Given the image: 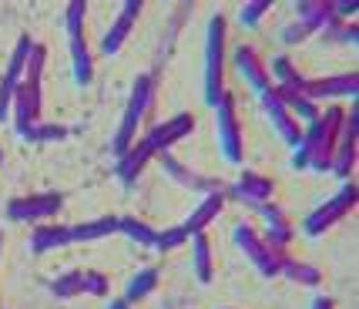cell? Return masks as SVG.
<instances>
[{
    "label": "cell",
    "instance_id": "obj_1",
    "mask_svg": "<svg viewBox=\"0 0 359 309\" xmlns=\"http://www.w3.org/2000/svg\"><path fill=\"white\" fill-rule=\"evenodd\" d=\"M346 121V111L339 105H332L329 111H319V118L313 124H306L302 141L292 148V169L296 171H329L336 141H339V128Z\"/></svg>",
    "mask_w": 359,
    "mask_h": 309
},
{
    "label": "cell",
    "instance_id": "obj_2",
    "mask_svg": "<svg viewBox=\"0 0 359 309\" xmlns=\"http://www.w3.org/2000/svg\"><path fill=\"white\" fill-rule=\"evenodd\" d=\"M155 91H158L155 77H148V74L135 77V84H131V98H128V108H125V114H121V124H118L114 138H111V154H114V158H121V154L135 145V135H138L144 114H148L151 105H155Z\"/></svg>",
    "mask_w": 359,
    "mask_h": 309
},
{
    "label": "cell",
    "instance_id": "obj_3",
    "mask_svg": "<svg viewBox=\"0 0 359 309\" xmlns=\"http://www.w3.org/2000/svg\"><path fill=\"white\" fill-rule=\"evenodd\" d=\"M225 94V17L215 14L205 31V105L215 111Z\"/></svg>",
    "mask_w": 359,
    "mask_h": 309
},
{
    "label": "cell",
    "instance_id": "obj_4",
    "mask_svg": "<svg viewBox=\"0 0 359 309\" xmlns=\"http://www.w3.org/2000/svg\"><path fill=\"white\" fill-rule=\"evenodd\" d=\"M232 239H235V246L242 249V256L255 265V272H259L262 279H276L282 272V259H285V252L276 249V246H269L266 239L252 229L249 222H235Z\"/></svg>",
    "mask_w": 359,
    "mask_h": 309
},
{
    "label": "cell",
    "instance_id": "obj_5",
    "mask_svg": "<svg viewBox=\"0 0 359 309\" xmlns=\"http://www.w3.org/2000/svg\"><path fill=\"white\" fill-rule=\"evenodd\" d=\"M215 124H219V148L225 154V162L242 165L245 158V138H242V121H238V105H235V94L225 91L215 108Z\"/></svg>",
    "mask_w": 359,
    "mask_h": 309
},
{
    "label": "cell",
    "instance_id": "obj_6",
    "mask_svg": "<svg viewBox=\"0 0 359 309\" xmlns=\"http://www.w3.org/2000/svg\"><path fill=\"white\" fill-rule=\"evenodd\" d=\"M356 205V185L353 182H343V188L332 195V199L326 202V205H319L316 212H309L306 216V222H302V232L309 235V239H319L323 232H329L336 222H343L346 216H349V209Z\"/></svg>",
    "mask_w": 359,
    "mask_h": 309
},
{
    "label": "cell",
    "instance_id": "obj_7",
    "mask_svg": "<svg viewBox=\"0 0 359 309\" xmlns=\"http://www.w3.org/2000/svg\"><path fill=\"white\" fill-rule=\"evenodd\" d=\"M64 209L61 192H41V195H20L4 205V212L11 222H47Z\"/></svg>",
    "mask_w": 359,
    "mask_h": 309
},
{
    "label": "cell",
    "instance_id": "obj_8",
    "mask_svg": "<svg viewBox=\"0 0 359 309\" xmlns=\"http://www.w3.org/2000/svg\"><path fill=\"white\" fill-rule=\"evenodd\" d=\"M41 118V81H20L14 91V128L17 138H31Z\"/></svg>",
    "mask_w": 359,
    "mask_h": 309
},
{
    "label": "cell",
    "instance_id": "obj_9",
    "mask_svg": "<svg viewBox=\"0 0 359 309\" xmlns=\"http://www.w3.org/2000/svg\"><path fill=\"white\" fill-rule=\"evenodd\" d=\"M155 158L161 162L165 175H168V178H172L178 188L198 192V195H212V192H222V182H219V178H208V175H202V171L188 169L185 162H178L172 152H161V154H155Z\"/></svg>",
    "mask_w": 359,
    "mask_h": 309
},
{
    "label": "cell",
    "instance_id": "obj_10",
    "mask_svg": "<svg viewBox=\"0 0 359 309\" xmlns=\"http://www.w3.org/2000/svg\"><path fill=\"white\" fill-rule=\"evenodd\" d=\"M259 105H262V111L269 114V121H272V128L279 131V138L289 145V148H296L299 141H302V124L289 114V108L279 101V94H276V84H269L266 91L259 94Z\"/></svg>",
    "mask_w": 359,
    "mask_h": 309
},
{
    "label": "cell",
    "instance_id": "obj_11",
    "mask_svg": "<svg viewBox=\"0 0 359 309\" xmlns=\"http://www.w3.org/2000/svg\"><path fill=\"white\" fill-rule=\"evenodd\" d=\"M359 118H356V108L349 111V118L343 121L339 128V141H336V152H332V162H329V171L336 178L349 182L353 171H356V128H359Z\"/></svg>",
    "mask_w": 359,
    "mask_h": 309
},
{
    "label": "cell",
    "instance_id": "obj_12",
    "mask_svg": "<svg viewBox=\"0 0 359 309\" xmlns=\"http://www.w3.org/2000/svg\"><path fill=\"white\" fill-rule=\"evenodd\" d=\"M195 131V118L188 114V111H182V114H175V118H168V121H161L155 124L148 135H144V145L151 148V154H161V152H168L175 141H182L185 135H191Z\"/></svg>",
    "mask_w": 359,
    "mask_h": 309
},
{
    "label": "cell",
    "instance_id": "obj_13",
    "mask_svg": "<svg viewBox=\"0 0 359 309\" xmlns=\"http://www.w3.org/2000/svg\"><path fill=\"white\" fill-rule=\"evenodd\" d=\"M255 216L266 222V242L269 246H276V249H285L289 242H292V235H296V229H292V222H289V216L282 212L276 202L269 199V202H255V205H249Z\"/></svg>",
    "mask_w": 359,
    "mask_h": 309
},
{
    "label": "cell",
    "instance_id": "obj_14",
    "mask_svg": "<svg viewBox=\"0 0 359 309\" xmlns=\"http://www.w3.org/2000/svg\"><path fill=\"white\" fill-rule=\"evenodd\" d=\"M138 14H141V0H128L125 7H121V14L114 17V24L108 27L104 41H101V54H104V58H114V54L121 51V44L128 41V34L135 31Z\"/></svg>",
    "mask_w": 359,
    "mask_h": 309
},
{
    "label": "cell",
    "instance_id": "obj_15",
    "mask_svg": "<svg viewBox=\"0 0 359 309\" xmlns=\"http://www.w3.org/2000/svg\"><path fill=\"white\" fill-rule=\"evenodd\" d=\"M302 94L309 101H323V98H356L359 94V77L356 74H339V77H323V81H306Z\"/></svg>",
    "mask_w": 359,
    "mask_h": 309
},
{
    "label": "cell",
    "instance_id": "obj_16",
    "mask_svg": "<svg viewBox=\"0 0 359 309\" xmlns=\"http://www.w3.org/2000/svg\"><path fill=\"white\" fill-rule=\"evenodd\" d=\"M272 192H276V182L266 178V175H259V171H242V178L229 188V195L238 202H245V205H255V202H269L272 199Z\"/></svg>",
    "mask_w": 359,
    "mask_h": 309
},
{
    "label": "cell",
    "instance_id": "obj_17",
    "mask_svg": "<svg viewBox=\"0 0 359 309\" xmlns=\"http://www.w3.org/2000/svg\"><path fill=\"white\" fill-rule=\"evenodd\" d=\"M222 209H225V188H222V192H212V195H202V202L191 209V216L182 222V225H185V232H188V239L208 229V225L222 216Z\"/></svg>",
    "mask_w": 359,
    "mask_h": 309
},
{
    "label": "cell",
    "instance_id": "obj_18",
    "mask_svg": "<svg viewBox=\"0 0 359 309\" xmlns=\"http://www.w3.org/2000/svg\"><path fill=\"white\" fill-rule=\"evenodd\" d=\"M235 67H238V74L245 77L259 94L272 84V77H269L266 64H262V58H259V51H255V47H249V44L238 47V51H235Z\"/></svg>",
    "mask_w": 359,
    "mask_h": 309
},
{
    "label": "cell",
    "instance_id": "obj_19",
    "mask_svg": "<svg viewBox=\"0 0 359 309\" xmlns=\"http://www.w3.org/2000/svg\"><path fill=\"white\" fill-rule=\"evenodd\" d=\"M151 158H155V154H151V148H148L144 141H135V145H131V148L118 158V165H114L118 182H121L125 188H131V185H135V178L144 171V165H148Z\"/></svg>",
    "mask_w": 359,
    "mask_h": 309
},
{
    "label": "cell",
    "instance_id": "obj_20",
    "mask_svg": "<svg viewBox=\"0 0 359 309\" xmlns=\"http://www.w3.org/2000/svg\"><path fill=\"white\" fill-rule=\"evenodd\" d=\"M302 88H306V84H302ZM302 88H296V84H282V88H276V94H279V101L289 108V114H292L296 121L313 124L316 118H319V105L309 101V98L302 94Z\"/></svg>",
    "mask_w": 359,
    "mask_h": 309
},
{
    "label": "cell",
    "instance_id": "obj_21",
    "mask_svg": "<svg viewBox=\"0 0 359 309\" xmlns=\"http://www.w3.org/2000/svg\"><path fill=\"white\" fill-rule=\"evenodd\" d=\"M296 20L309 24V27L319 34L323 27H329V24L336 20V11H332V4H326V0H299L296 4Z\"/></svg>",
    "mask_w": 359,
    "mask_h": 309
},
{
    "label": "cell",
    "instance_id": "obj_22",
    "mask_svg": "<svg viewBox=\"0 0 359 309\" xmlns=\"http://www.w3.org/2000/svg\"><path fill=\"white\" fill-rule=\"evenodd\" d=\"M71 71H74V84H78V88H88V84H91V77H94V58H91V51H88L84 34L71 37Z\"/></svg>",
    "mask_w": 359,
    "mask_h": 309
},
{
    "label": "cell",
    "instance_id": "obj_23",
    "mask_svg": "<svg viewBox=\"0 0 359 309\" xmlns=\"http://www.w3.org/2000/svg\"><path fill=\"white\" fill-rule=\"evenodd\" d=\"M191 269H195L198 282H212L215 279V259H212V246H208L205 232L191 235Z\"/></svg>",
    "mask_w": 359,
    "mask_h": 309
},
{
    "label": "cell",
    "instance_id": "obj_24",
    "mask_svg": "<svg viewBox=\"0 0 359 309\" xmlns=\"http://www.w3.org/2000/svg\"><path fill=\"white\" fill-rule=\"evenodd\" d=\"M71 246V232L67 225H41L37 232H31V252H54V249Z\"/></svg>",
    "mask_w": 359,
    "mask_h": 309
},
{
    "label": "cell",
    "instance_id": "obj_25",
    "mask_svg": "<svg viewBox=\"0 0 359 309\" xmlns=\"http://www.w3.org/2000/svg\"><path fill=\"white\" fill-rule=\"evenodd\" d=\"M71 232V242H94V239H104L118 232V218L114 216H101L94 222H81V225H67Z\"/></svg>",
    "mask_w": 359,
    "mask_h": 309
},
{
    "label": "cell",
    "instance_id": "obj_26",
    "mask_svg": "<svg viewBox=\"0 0 359 309\" xmlns=\"http://www.w3.org/2000/svg\"><path fill=\"white\" fill-rule=\"evenodd\" d=\"M50 296L54 299H74V296L88 293V269H71V272H64V276L50 279Z\"/></svg>",
    "mask_w": 359,
    "mask_h": 309
},
{
    "label": "cell",
    "instance_id": "obj_27",
    "mask_svg": "<svg viewBox=\"0 0 359 309\" xmlns=\"http://www.w3.org/2000/svg\"><path fill=\"white\" fill-rule=\"evenodd\" d=\"M34 54V41L24 34L20 41H17L14 54H11V61H7V71H4V84H11V88H17L20 81H24V71H27V61H31Z\"/></svg>",
    "mask_w": 359,
    "mask_h": 309
},
{
    "label": "cell",
    "instance_id": "obj_28",
    "mask_svg": "<svg viewBox=\"0 0 359 309\" xmlns=\"http://www.w3.org/2000/svg\"><path fill=\"white\" fill-rule=\"evenodd\" d=\"M158 282H161V269H158V265H144L141 272L131 276V282H128V289H125V299L135 306V303H141L144 296L155 293Z\"/></svg>",
    "mask_w": 359,
    "mask_h": 309
},
{
    "label": "cell",
    "instance_id": "obj_29",
    "mask_svg": "<svg viewBox=\"0 0 359 309\" xmlns=\"http://www.w3.org/2000/svg\"><path fill=\"white\" fill-rule=\"evenodd\" d=\"M118 232H121V235H128L131 242L144 246V249H155V242H158V229H155V225H148L144 218H135V216H121V218H118Z\"/></svg>",
    "mask_w": 359,
    "mask_h": 309
},
{
    "label": "cell",
    "instance_id": "obj_30",
    "mask_svg": "<svg viewBox=\"0 0 359 309\" xmlns=\"http://www.w3.org/2000/svg\"><path fill=\"white\" fill-rule=\"evenodd\" d=\"M279 276H285V279H292L296 286H309V289H316L319 282H323V272L316 269V265H309V263H302V259H282V272Z\"/></svg>",
    "mask_w": 359,
    "mask_h": 309
},
{
    "label": "cell",
    "instance_id": "obj_31",
    "mask_svg": "<svg viewBox=\"0 0 359 309\" xmlns=\"http://www.w3.org/2000/svg\"><path fill=\"white\" fill-rule=\"evenodd\" d=\"M266 71H269V77H276V81H279L276 88H282V84H296V88H302V84H306V77L299 74V67L289 61L285 54H282V58H272V64H269Z\"/></svg>",
    "mask_w": 359,
    "mask_h": 309
},
{
    "label": "cell",
    "instance_id": "obj_32",
    "mask_svg": "<svg viewBox=\"0 0 359 309\" xmlns=\"http://www.w3.org/2000/svg\"><path fill=\"white\" fill-rule=\"evenodd\" d=\"M319 37H323V44H356V37H359V31H356V24H346V20H332L329 27H323L319 31Z\"/></svg>",
    "mask_w": 359,
    "mask_h": 309
},
{
    "label": "cell",
    "instance_id": "obj_33",
    "mask_svg": "<svg viewBox=\"0 0 359 309\" xmlns=\"http://www.w3.org/2000/svg\"><path fill=\"white\" fill-rule=\"evenodd\" d=\"M272 11V0H249V4H242L238 7V24L252 31V27H259L262 24V17Z\"/></svg>",
    "mask_w": 359,
    "mask_h": 309
},
{
    "label": "cell",
    "instance_id": "obj_34",
    "mask_svg": "<svg viewBox=\"0 0 359 309\" xmlns=\"http://www.w3.org/2000/svg\"><path fill=\"white\" fill-rule=\"evenodd\" d=\"M84 14H88V4H84V0H74V4H67V14H64V27H67V37H78V34H84Z\"/></svg>",
    "mask_w": 359,
    "mask_h": 309
},
{
    "label": "cell",
    "instance_id": "obj_35",
    "mask_svg": "<svg viewBox=\"0 0 359 309\" xmlns=\"http://www.w3.org/2000/svg\"><path fill=\"white\" fill-rule=\"evenodd\" d=\"M313 27H309V24H302V20H292V24H285V27H282L279 31V41L285 47H296V44H302V41H306V37H313Z\"/></svg>",
    "mask_w": 359,
    "mask_h": 309
},
{
    "label": "cell",
    "instance_id": "obj_36",
    "mask_svg": "<svg viewBox=\"0 0 359 309\" xmlns=\"http://www.w3.org/2000/svg\"><path fill=\"white\" fill-rule=\"evenodd\" d=\"M185 242H188V232H185V225H175V229L158 232V242H155V249H158V252H172V249L185 246Z\"/></svg>",
    "mask_w": 359,
    "mask_h": 309
},
{
    "label": "cell",
    "instance_id": "obj_37",
    "mask_svg": "<svg viewBox=\"0 0 359 309\" xmlns=\"http://www.w3.org/2000/svg\"><path fill=\"white\" fill-rule=\"evenodd\" d=\"M67 135H71V131H67L64 124H44V121H37V128L31 131V138H27V141H37V145H41V141H64Z\"/></svg>",
    "mask_w": 359,
    "mask_h": 309
},
{
    "label": "cell",
    "instance_id": "obj_38",
    "mask_svg": "<svg viewBox=\"0 0 359 309\" xmlns=\"http://www.w3.org/2000/svg\"><path fill=\"white\" fill-rule=\"evenodd\" d=\"M44 61H47V51L41 44H34V54H31V61H27L24 81H41L44 77Z\"/></svg>",
    "mask_w": 359,
    "mask_h": 309
},
{
    "label": "cell",
    "instance_id": "obj_39",
    "mask_svg": "<svg viewBox=\"0 0 359 309\" xmlns=\"http://www.w3.org/2000/svg\"><path fill=\"white\" fill-rule=\"evenodd\" d=\"M111 289V282L104 272H97V269H88V293L84 296H97V299H104Z\"/></svg>",
    "mask_w": 359,
    "mask_h": 309
},
{
    "label": "cell",
    "instance_id": "obj_40",
    "mask_svg": "<svg viewBox=\"0 0 359 309\" xmlns=\"http://www.w3.org/2000/svg\"><path fill=\"white\" fill-rule=\"evenodd\" d=\"M14 91L17 88H11V84L0 81V121H7V114H11V108H14Z\"/></svg>",
    "mask_w": 359,
    "mask_h": 309
},
{
    "label": "cell",
    "instance_id": "obj_41",
    "mask_svg": "<svg viewBox=\"0 0 359 309\" xmlns=\"http://www.w3.org/2000/svg\"><path fill=\"white\" fill-rule=\"evenodd\" d=\"M313 309H336V303H332L329 296H316V299H313Z\"/></svg>",
    "mask_w": 359,
    "mask_h": 309
},
{
    "label": "cell",
    "instance_id": "obj_42",
    "mask_svg": "<svg viewBox=\"0 0 359 309\" xmlns=\"http://www.w3.org/2000/svg\"><path fill=\"white\" fill-rule=\"evenodd\" d=\"M108 309H131V303H128L125 296H121V299H111V303H108Z\"/></svg>",
    "mask_w": 359,
    "mask_h": 309
},
{
    "label": "cell",
    "instance_id": "obj_43",
    "mask_svg": "<svg viewBox=\"0 0 359 309\" xmlns=\"http://www.w3.org/2000/svg\"><path fill=\"white\" fill-rule=\"evenodd\" d=\"M0 165H4V148H0Z\"/></svg>",
    "mask_w": 359,
    "mask_h": 309
},
{
    "label": "cell",
    "instance_id": "obj_44",
    "mask_svg": "<svg viewBox=\"0 0 359 309\" xmlns=\"http://www.w3.org/2000/svg\"><path fill=\"white\" fill-rule=\"evenodd\" d=\"M225 309H229V306H225Z\"/></svg>",
    "mask_w": 359,
    "mask_h": 309
}]
</instances>
